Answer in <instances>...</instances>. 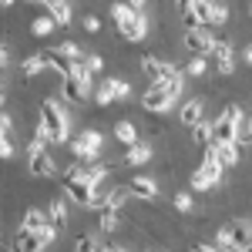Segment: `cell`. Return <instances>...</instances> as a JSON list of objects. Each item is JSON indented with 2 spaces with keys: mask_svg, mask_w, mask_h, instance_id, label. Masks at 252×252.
<instances>
[{
  "mask_svg": "<svg viewBox=\"0 0 252 252\" xmlns=\"http://www.w3.org/2000/svg\"><path fill=\"white\" fill-rule=\"evenodd\" d=\"M54 27H58V20L51 17V14H40V17H34V24H31V34H34V37H47V34H54Z\"/></svg>",
  "mask_w": 252,
  "mask_h": 252,
  "instance_id": "obj_24",
  "label": "cell"
},
{
  "mask_svg": "<svg viewBox=\"0 0 252 252\" xmlns=\"http://www.w3.org/2000/svg\"><path fill=\"white\" fill-rule=\"evenodd\" d=\"M229 232H232V246L239 252L252 246V219H235L229 222Z\"/></svg>",
  "mask_w": 252,
  "mask_h": 252,
  "instance_id": "obj_13",
  "label": "cell"
},
{
  "mask_svg": "<svg viewBox=\"0 0 252 252\" xmlns=\"http://www.w3.org/2000/svg\"><path fill=\"white\" fill-rule=\"evenodd\" d=\"M128 3H131V7H135L138 14H145V10H148V0H128Z\"/></svg>",
  "mask_w": 252,
  "mask_h": 252,
  "instance_id": "obj_44",
  "label": "cell"
},
{
  "mask_svg": "<svg viewBox=\"0 0 252 252\" xmlns=\"http://www.w3.org/2000/svg\"><path fill=\"white\" fill-rule=\"evenodd\" d=\"M40 121L51 131V145H71V115H67V108L61 101L47 97L40 104Z\"/></svg>",
  "mask_w": 252,
  "mask_h": 252,
  "instance_id": "obj_1",
  "label": "cell"
},
{
  "mask_svg": "<svg viewBox=\"0 0 252 252\" xmlns=\"http://www.w3.org/2000/svg\"><path fill=\"white\" fill-rule=\"evenodd\" d=\"M192 252H219V246H209V242H198Z\"/></svg>",
  "mask_w": 252,
  "mask_h": 252,
  "instance_id": "obj_45",
  "label": "cell"
},
{
  "mask_svg": "<svg viewBox=\"0 0 252 252\" xmlns=\"http://www.w3.org/2000/svg\"><path fill=\"white\" fill-rule=\"evenodd\" d=\"M0 135L14 138V118H10V111H0Z\"/></svg>",
  "mask_w": 252,
  "mask_h": 252,
  "instance_id": "obj_37",
  "label": "cell"
},
{
  "mask_svg": "<svg viewBox=\"0 0 252 252\" xmlns=\"http://www.w3.org/2000/svg\"><path fill=\"white\" fill-rule=\"evenodd\" d=\"M155 252H168V249H155Z\"/></svg>",
  "mask_w": 252,
  "mask_h": 252,
  "instance_id": "obj_50",
  "label": "cell"
},
{
  "mask_svg": "<svg viewBox=\"0 0 252 252\" xmlns=\"http://www.w3.org/2000/svg\"><path fill=\"white\" fill-rule=\"evenodd\" d=\"M0 67H10V47L7 44L0 47Z\"/></svg>",
  "mask_w": 252,
  "mask_h": 252,
  "instance_id": "obj_42",
  "label": "cell"
},
{
  "mask_svg": "<svg viewBox=\"0 0 252 252\" xmlns=\"http://www.w3.org/2000/svg\"><path fill=\"white\" fill-rule=\"evenodd\" d=\"M47 67H51L47 54H31V58L20 61V78H37L40 71H47Z\"/></svg>",
  "mask_w": 252,
  "mask_h": 252,
  "instance_id": "obj_18",
  "label": "cell"
},
{
  "mask_svg": "<svg viewBox=\"0 0 252 252\" xmlns=\"http://www.w3.org/2000/svg\"><path fill=\"white\" fill-rule=\"evenodd\" d=\"M246 111L239 104H225L222 115L215 118V141L212 145H239V135H242V125H246Z\"/></svg>",
  "mask_w": 252,
  "mask_h": 252,
  "instance_id": "obj_2",
  "label": "cell"
},
{
  "mask_svg": "<svg viewBox=\"0 0 252 252\" xmlns=\"http://www.w3.org/2000/svg\"><path fill=\"white\" fill-rule=\"evenodd\" d=\"M74 252H101V239L94 232H81L74 239Z\"/></svg>",
  "mask_w": 252,
  "mask_h": 252,
  "instance_id": "obj_25",
  "label": "cell"
},
{
  "mask_svg": "<svg viewBox=\"0 0 252 252\" xmlns=\"http://www.w3.org/2000/svg\"><path fill=\"white\" fill-rule=\"evenodd\" d=\"M47 246H44V239H40L37 232H24V229H17V239H14V252H44Z\"/></svg>",
  "mask_w": 252,
  "mask_h": 252,
  "instance_id": "obj_17",
  "label": "cell"
},
{
  "mask_svg": "<svg viewBox=\"0 0 252 252\" xmlns=\"http://www.w3.org/2000/svg\"><path fill=\"white\" fill-rule=\"evenodd\" d=\"M249 17H252V3H249Z\"/></svg>",
  "mask_w": 252,
  "mask_h": 252,
  "instance_id": "obj_49",
  "label": "cell"
},
{
  "mask_svg": "<svg viewBox=\"0 0 252 252\" xmlns=\"http://www.w3.org/2000/svg\"><path fill=\"white\" fill-rule=\"evenodd\" d=\"M239 145H252V115L246 118V125H242V135H239Z\"/></svg>",
  "mask_w": 252,
  "mask_h": 252,
  "instance_id": "obj_40",
  "label": "cell"
},
{
  "mask_svg": "<svg viewBox=\"0 0 252 252\" xmlns=\"http://www.w3.org/2000/svg\"><path fill=\"white\" fill-rule=\"evenodd\" d=\"M54 51H58L61 58H67V61H84V58H88V54L81 51V44H74V40H64V44L54 47Z\"/></svg>",
  "mask_w": 252,
  "mask_h": 252,
  "instance_id": "obj_28",
  "label": "cell"
},
{
  "mask_svg": "<svg viewBox=\"0 0 252 252\" xmlns=\"http://www.w3.org/2000/svg\"><path fill=\"white\" fill-rule=\"evenodd\" d=\"M128 185H118V189H111V192H108V205H104V209H115V212H121V209H125V202H128Z\"/></svg>",
  "mask_w": 252,
  "mask_h": 252,
  "instance_id": "obj_27",
  "label": "cell"
},
{
  "mask_svg": "<svg viewBox=\"0 0 252 252\" xmlns=\"http://www.w3.org/2000/svg\"><path fill=\"white\" fill-rule=\"evenodd\" d=\"M94 104H101V108H108V104H115V91H111V84L104 81L101 88L94 91Z\"/></svg>",
  "mask_w": 252,
  "mask_h": 252,
  "instance_id": "obj_34",
  "label": "cell"
},
{
  "mask_svg": "<svg viewBox=\"0 0 252 252\" xmlns=\"http://www.w3.org/2000/svg\"><path fill=\"white\" fill-rule=\"evenodd\" d=\"M242 61H246V64H252V44L246 47V51H242Z\"/></svg>",
  "mask_w": 252,
  "mask_h": 252,
  "instance_id": "obj_47",
  "label": "cell"
},
{
  "mask_svg": "<svg viewBox=\"0 0 252 252\" xmlns=\"http://www.w3.org/2000/svg\"><path fill=\"white\" fill-rule=\"evenodd\" d=\"M34 141H40V145H51V131H47V125H44V121H37V128H34Z\"/></svg>",
  "mask_w": 252,
  "mask_h": 252,
  "instance_id": "obj_39",
  "label": "cell"
},
{
  "mask_svg": "<svg viewBox=\"0 0 252 252\" xmlns=\"http://www.w3.org/2000/svg\"><path fill=\"white\" fill-rule=\"evenodd\" d=\"M148 252H155V249H148Z\"/></svg>",
  "mask_w": 252,
  "mask_h": 252,
  "instance_id": "obj_51",
  "label": "cell"
},
{
  "mask_svg": "<svg viewBox=\"0 0 252 252\" xmlns=\"http://www.w3.org/2000/svg\"><path fill=\"white\" fill-rule=\"evenodd\" d=\"M175 101H178V97L172 94L168 84H148V91L141 94V108H145V111H155V115H165V111L175 108Z\"/></svg>",
  "mask_w": 252,
  "mask_h": 252,
  "instance_id": "obj_6",
  "label": "cell"
},
{
  "mask_svg": "<svg viewBox=\"0 0 252 252\" xmlns=\"http://www.w3.org/2000/svg\"><path fill=\"white\" fill-rule=\"evenodd\" d=\"M101 252H128V249H125V246H115V242H111V246H101Z\"/></svg>",
  "mask_w": 252,
  "mask_h": 252,
  "instance_id": "obj_46",
  "label": "cell"
},
{
  "mask_svg": "<svg viewBox=\"0 0 252 252\" xmlns=\"http://www.w3.org/2000/svg\"><path fill=\"white\" fill-rule=\"evenodd\" d=\"M47 225H51V219H47V212H40V209H27L24 219H20V229H24V232H37L40 235Z\"/></svg>",
  "mask_w": 252,
  "mask_h": 252,
  "instance_id": "obj_16",
  "label": "cell"
},
{
  "mask_svg": "<svg viewBox=\"0 0 252 252\" xmlns=\"http://www.w3.org/2000/svg\"><path fill=\"white\" fill-rule=\"evenodd\" d=\"M192 141H195V145H202V148H209V145L215 141V121L202 118V121L192 128Z\"/></svg>",
  "mask_w": 252,
  "mask_h": 252,
  "instance_id": "obj_20",
  "label": "cell"
},
{
  "mask_svg": "<svg viewBox=\"0 0 252 252\" xmlns=\"http://www.w3.org/2000/svg\"><path fill=\"white\" fill-rule=\"evenodd\" d=\"M172 205L178 209V212H192V209H195V198H192V192H175Z\"/></svg>",
  "mask_w": 252,
  "mask_h": 252,
  "instance_id": "obj_35",
  "label": "cell"
},
{
  "mask_svg": "<svg viewBox=\"0 0 252 252\" xmlns=\"http://www.w3.org/2000/svg\"><path fill=\"white\" fill-rule=\"evenodd\" d=\"M47 14L58 20V27H71V20H74V7H71L67 0H58L54 7H47Z\"/></svg>",
  "mask_w": 252,
  "mask_h": 252,
  "instance_id": "obj_21",
  "label": "cell"
},
{
  "mask_svg": "<svg viewBox=\"0 0 252 252\" xmlns=\"http://www.w3.org/2000/svg\"><path fill=\"white\" fill-rule=\"evenodd\" d=\"M115 141H118V145H125V148H131V145L141 141V138H138V128L128 121V118H121V121L115 125Z\"/></svg>",
  "mask_w": 252,
  "mask_h": 252,
  "instance_id": "obj_19",
  "label": "cell"
},
{
  "mask_svg": "<svg viewBox=\"0 0 252 252\" xmlns=\"http://www.w3.org/2000/svg\"><path fill=\"white\" fill-rule=\"evenodd\" d=\"M47 219H51V225L54 229H64L67 225V219H71V209H67V198L64 195H58V198H51V205H47Z\"/></svg>",
  "mask_w": 252,
  "mask_h": 252,
  "instance_id": "obj_15",
  "label": "cell"
},
{
  "mask_svg": "<svg viewBox=\"0 0 252 252\" xmlns=\"http://www.w3.org/2000/svg\"><path fill=\"white\" fill-rule=\"evenodd\" d=\"M108 84H111V91H115V101H128V97H131V84L125 78H108Z\"/></svg>",
  "mask_w": 252,
  "mask_h": 252,
  "instance_id": "obj_32",
  "label": "cell"
},
{
  "mask_svg": "<svg viewBox=\"0 0 252 252\" xmlns=\"http://www.w3.org/2000/svg\"><path fill=\"white\" fill-rule=\"evenodd\" d=\"M0 3H3V7H14V3H17V0H0Z\"/></svg>",
  "mask_w": 252,
  "mask_h": 252,
  "instance_id": "obj_48",
  "label": "cell"
},
{
  "mask_svg": "<svg viewBox=\"0 0 252 252\" xmlns=\"http://www.w3.org/2000/svg\"><path fill=\"white\" fill-rule=\"evenodd\" d=\"M209 71V58H189V64H185V74L189 78H202Z\"/></svg>",
  "mask_w": 252,
  "mask_h": 252,
  "instance_id": "obj_33",
  "label": "cell"
},
{
  "mask_svg": "<svg viewBox=\"0 0 252 252\" xmlns=\"http://www.w3.org/2000/svg\"><path fill=\"white\" fill-rule=\"evenodd\" d=\"M108 178V168L101 165V161H94V165H84V182L88 185H94V189H101V182Z\"/></svg>",
  "mask_w": 252,
  "mask_h": 252,
  "instance_id": "obj_26",
  "label": "cell"
},
{
  "mask_svg": "<svg viewBox=\"0 0 252 252\" xmlns=\"http://www.w3.org/2000/svg\"><path fill=\"white\" fill-rule=\"evenodd\" d=\"M24 155H27V168H31V175H34V178H54V175H58V161H54V155H51V152H47V145L31 141Z\"/></svg>",
  "mask_w": 252,
  "mask_h": 252,
  "instance_id": "obj_4",
  "label": "cell"
},
{
  "mask_svg": "<svg viewBox=\"0 0 252 252\" xmlns=\"http://www.w3.org/2000/svg\"><path fill=\"white\" fill-rule=\"evenodd\" d=\"M148 31H152V17H148V14H138L135 27L128 31V37H125V40H131V44H141V40L148 37Z\"/></svg>",
  "mask_w": 252,
  "mask_h": 252,
  "instance_id": "obj_23",
  "label": "cell"
},
{
  "mask_svg": "<svg viewBox=\"0 0 252 252\" xmlns=\"http://www.w3.org/2000/svg\"><path fill=\"white\" fill-rule=\"evenodd\" d=\"M152 155H155V145H152V141H138V145H131V148H125V165H131V168L148 165Z\"/></svg>",
  "mask_w": 252,
  "mask_h": 252,
  "instance_id": "obj_14",
  "label": "cell"
},
{
  "mask_svg": "<svg viewBox=\"0 0 252 252\" xmlns=\"http://www.w3.org/2000/svg\"><path fill=\"white\" fill-rule=\"evenodd\" d=\"M78 138L84 141V145H91V148H97V152H104V135H101L97 128H84Z\"/></svg>",
  "mask_w": 252,
  "mask_h": 252,
  "instance_id": "obj_31",
  "label": "cell"
},
{
  "mask_svg": "<svg viewBox=\"0 0 252 252\" xmlns=\"http://www.w3.org/2000/svg\"><path fill=\"white\" fill-rule=\"evenodd\" d=\"M141 71H145V78L152 81V84H168V81L178 74V67H175V64L155 58V54H145V58H141Z\"/></svg>",
  "mask_w": 252,
  "mask_h": 252,
  "instance_id": "obj_7",
  "label": "cell"
},
{
  "mask_svg": "<svg viewBox=\"0 0 252 252\" xmlns=\"http://www.w3.org/2000/svg\"><path fill=\"white\" fill-rule=\"evenodd\" d=\"M212 61H215V71H219V74H232V71H235V51H232V40H225V37L215 40Z\"/></svg>",
  "mask_w": 252,
  "mask_h": 252,
  "instance_id": "obj_10",
  "label": "cell"
},
{
  "mask_svg": "<svg viewBox=\"0 0 252 252\" xmlns=\"http://www.w3.org/2000/svg\"><path fill=\"white\" fill-rule=\"evenodd\" d=\"M202 118H205V101H202V97H189V101H182V108H178V121H182L185 128H195Z\"/></svg>",
  "mask_w": 252,
  "mask_h": 252,
  "instance_id": "obj_11",
  "label": "cell"
},
{
  "mask_svg": "<svg viewBox=\"0 0 252 252\" xmlns=\"http://www.w3.org/2000/svg\"><path fill=\"white\" fill-rule=\"evenodd\" d=\"M215 40H219V34H212V27H195V31H185L182 44L192 58H212Z\"/></svg>",
  "mask_w": 252,
  "mask_h": 252,
  "instance_id": "obj_5",
  "label": "cell"
},
{
  "mask_svg": "<svg viewBox=\"0 0 252 252\" xmlns=\"http://www.w3.org/2000/svg\"><path fill=\"white\" fill-rule=\"evenodd\" d=\"M81 24H84V31H88V34H97V31H101V20H97L94 14H88V17L81 20Z\"/></svg>",
  "mask_w": 252,
  "mask_h": 252,
  "instance_id": "obj_41",
  "label": "cell"
},
{
  "mask_svg": "<svg viewBox=\"0 0 252 252\" xmlns=\"http://www.w3.org/2000/svg\"><path fill=\"white\" fill-rule=\"evenodd\" d=\"M195 3H198V0H175V7H178V10H192Z\"/></svg>",
  "mask_w": 252,
  "mask_h": 252,
  "instance_id": "obj_43",
  "label": "cell"
},
{
  "mask_svg": "<svg viewBox=\"0 0 252 252\" xmlns=\"http://www.w3.org/2000/svg\"><path fill=\"white\" fill-rule=\"evenodd\" d=\"M222 175H225V168H222V161L215 158V145H209L202 165H198V172H192V192H209V189H215V185L222 182Z\"/></svg>",
  "mask_w": 252,
  "mask_h": 252,
  "instance_id": "obj_3",
  "label": "cell"
},
{
  "mask_svg": "<svg viewBox=\"0 0 252 252\" xmlns=\"http://www.w3.org/2000/svg\"><path fill=\"white\" fill-rule=\"evenodd\" d=\"M215 158L222 161V168H235L242 152H239V145H215Z\"/></svg>",
  "mask_w": 252,
  "mask_h": 252,
  "instance_id": "obj_22",
  "label": "cell"
},
{
  "mask_svg": "<svg viewBox=\"0 0 252 252\" xmlns=\"http://www.w3.org/2000/svg\"><path fill=\"white\" fill-rule=\"evenodd\" d=\"M111 20L118 24V34L128 37V31L135 27V20H138V10L128 0H115V3H111Z\"/></svg>",
  "mask_w": 252,
  "mask_h": 252,
  "instance_id": "obj_8",
  "label": "cell"
},
{
  "mask_svg": "<svg viewBox=\"0 0 252 252\" xmlns=\"http://www.w3.org/2000/svg\"><path fill=\"white\" fill-rule=\"evenodd\" d=\"M229 20V7L222 0H212V10H209V27H222Z\"/></svg>",
  "mask_w": 252,
  "mask_h": 252,
  "instance_id": "obj_29",
  "label": "cell"
},
{
  "mask_svg": "<svg viewBox=\"0 0 252 252\" xmlns=\"http://www.w3.org/2000/svg\"><path fill=\"white\" fill-rule=\"evenodd\" d=\"M128 192L135 195V198L155 202V198H158V182H155V178H148V175H131V182H128Z\"/></svg>",
  "mask_w": 252,
  "mask_h": 252,
  "instance_id": "obj_12",
  "label": "cell"
},
{
  "mask_svg": "<svg viewBox=\"0 0 252 252\" xmlns=\"http://www.w3.org/2000/svg\"><path fill=\"white\" fill-rule=\"evenodd\" d=\"M64 195H71L74 205H81V209H91L97 189H94V185H88L84 178H71V182H64Z\"/></svg>",
  "mask_w": 252,
  "mask_h": 252,
  "instance_id": "obj_9",
  "label": "cell"
},
{
  "mask_svg": "<svg viewBox=\"0 0 252 252\" xmlns=\"http://www.w3.org/2000/svg\"><path fill=\"white\" fill-rule=\"evenodd\" d=\"M0 155L7 158V161H10V158L17 155V145H14V138H7V135H0Z\"/></svg>",
  "mask_w": 252,
  "mask_h": 252,
  "instance_id": "obj_36",
  "label": "cell"
},
{
  "mask_svg": "<svg viewBox=\"0 0 252 252\" xmlns=\"http://www.w3.org/2000/svg\"><path fill=\"white\" fill-rule=\"evenodd\" d=\"M97 225H101V232H104V235L115 232V229H118V212H115V209H101V212H97Z\"/></svg>",
  "mask_w": 252,
  "mask_h": 252,
  "instance_id": "obj_30",
  "label": "cell"
},
{
  "mask_svg": "<svg viewBox=\"0 0 252 252\" xmlns=\"http://www.w3.org/2000/svg\"><path fill=\"white\" fill-rule=\"evenodd\" d=\"M84 64H88V71H91V74H101L104 58H101V54H88V58H84Z\"/></svg>",
  "mask_w": 252,
  "mask_h": 252,
  "instance_id": "obj_38",
  "label": "cell"
}]
</instances>
